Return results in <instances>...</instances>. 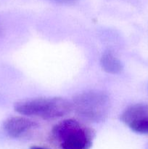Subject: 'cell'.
<instances>
[{"mask_svg":"<svg viewBox=\"0 0 148 149\" xmlns=\"http://www.w3.org/2000/svg\"><path fill=\"white\" fill-rule=\"evenodd\" d=\"M94 138L91 128L74 119L58 122L51 131V140L59 149H89Z\"/></svg>","mask_w":148,"mask_h":149,"instance_id":"cell-1","label":"cell"},{"mask_svg":"<svg viewBox=\"0 0 148 149\" xmlns=\"http://www.w3.org/2000/svg\"><path fill=\"white\" fill-rule=\"evenodd\" d=\"M15 110L23 116L54 120L69 114L73 111V105L63 97H38L17 102Z\"/></svg>","mask_w":148,"mask_h":149,"instance_id":"cell-2","label":"cell"},{"mask_svg":"<svg viewBox=\"0 0 148 149\" xmlns=\"http://www.w3.org/2000/svg\"><path fill=\"white\" fill-rule=\"evenodd\" d=\"M73 110L83 120L101 122L105 120L110 109L108 95L100 90H89L76 95L72 101Z\"/></svg>","mask_w":148,"mask_h":149,"instance_id":"cell-3","label":"cell"},{"mask_svg":"<svg viewBox=\"0 0 148 149\" xmlns=\"http://www.w3.org/2000/svg\"><path fill=\"white\" fill-rule=\"evenodd\" d=\"M3 128L11 138H21L38 129L39 124L26 116H11L4 121Z\"/></svg>","mask_w":148,"mask_h":149,"instance_id":"cell-4","label":"cell"},{"mask_svg":"<svg viewBox=\"0 0 148 149\" xmlns=\"http://www.w3.org/2000/svg\"><path fill=\"white\" fill-rule=\"evenodd\" d=\"M148 116V105L136 103L126 108L120 115V120L125 125H131L143 118Z\"/></svg>","mask_w":148,"mask_h":149,"instance_id":"cell-5","label":"cell"},{"mask_svg":"<svg viewBox=\"0 0 148 149\" xmlns=\"http://www.w3.org/2000/svg\"><path fill=\"white\" fill-rule=\"evenodd\" d=\"M100 64L105 72L110 74H120L123 69L121 61L111 52H105L102 55Z\"/></svg>","mask_w":148,"mask_h":149,"instance_id":"cell-6","label":"cell"},{"mask_svg":"<svg viewBox=\"0 0 148 149\" xmlns=\"http://www.w3.org/2000/svg\"><path fill=\"white\" fill-rule=\"evenodd\" d=\"M129 127L132 131L136 133L148 135V116L133 122Z\"/></svg>","mask_w":148,"mask_h":149,"instance_id":"cell-7","label":"cell"},{"mask_svg":"<svg viewBox=\"0 0 148 149\" xmlns=\"http://www.w3.org/2000/svg\"><path fill=\"white\" fill-rule=\"evenodd\" d=\"M55 3H57V4H72V3H75L76 1H79V0H49Z\"/></svg>","mask_w":148,"mask_h":149,"instance_id":"cell-8","label":"cell"},{"mask_svg":"<svg viewBox=\"0 0 148 149\" xmlns=\"http://www.w3.org/2000/svg\"><path fill=\"white\" fill-rule=\"evenodd\" d=\"M30 149H48V148H44V147H41V146H33Z\"/></svg>","mask_w":148,"mask_h":149,"instance_id":"cell-9","label":"cell"},{"mask_svg":"<svg viewBox=\"0 0 148 149\" xmlns=\"http://www.w3.org/2000/svg\"><path fill=\"white\" fill-rule=\"evenodd\" d=\"M147 149H148V147H147Z\"/></svg>","mask_w":148,"mask_h":149,"instance_id":"cell-10","label":"cell"}]
</instances>
